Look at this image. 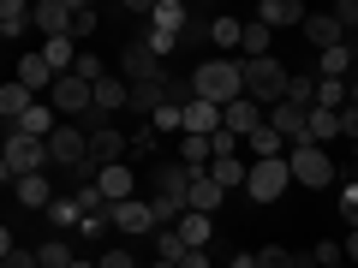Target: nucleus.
Instances as JSON below:
<instances>
[{"mask_svg":"<svg viewBox=\"0 0 358 268\" xmlns=\"http://www.w3.org/2000/svg\"><path fill=\"white\" fill-rule=\"evenodd\" d=\"M346 102H352V107H358V77H352V96H346Z\"/></svg>","mask_w":358,"mask_h":268,"instance_id":"4d7b16f0","label":"nucleus"},{"mask_svg":"<svg viewBox=\"0 0 358 268\" xmlns=\"http://www.w3.org/2000/svg\"><path fill=\"white\" fill-rule=\"evenodd\" d=\"M30 107H36V96H30V89L18 84V77H13L6 89H0V114H6V131H18V119H24Z\"/></svg>","mask_w":358,"mask_h":268,"instance_id":"a878e982","label":"nucleus"},{"mask_svg":"<svg viewBox=\"0 0 358 268\" xmlns=\"http://www.w3.org/2000/svg\"><path fill=\"white\" fill-rule=\"evenodd\" d=\"M0 268H42V256H36V251H18V244H13V251H0Z\"/></svg>","mask_w":358,"mask_h":268,"instance_id":"49530a36","label":"nucleus"},{"mask_svg":"<svg viewBox=\"0 0 358 268\" xmlns=\"http://www.w3.org/2000/svg\"><path fill=\"white\" fill-rule=\"evenodd\" d=\"M215 131H227L221 107L203 102V96H192V102H185V137H215Z\"/></svg>","mask_w":358,"mask_h":268,"instance_id":"f8f14e48","label":"nucleus"},{"mask_svg":"<svg viewBox=\"0 0 358 268\" xmlns=\"http://www.w3.org/2000/svg\"><path fill=\"white\" fill-rule=\"evenodd\" d=\"M13 197H18V209H54V197H60V191H54L48 173H30V179H18V185H13Z\"/></svg>","mask_w":358,"mask_h":268,"instance_id":"aec40b11","label":"nucleus"},{"mask_svg":"<svg viewBox=\"0 0 358 268\" xmlns=\"http://www.w3.org/2000/svg\"><path fill=\"white\" fill-rule=\"evenodd\" d=\"M155 137H162L155 126H138V131H131V155H150V149H155Z\"/></svg>","mask_w":358,"mask_h":268,"instance_id":"8fccbe9b","label":"nucleus"},{"mask_svg":"<svg viewBox=\"0 0 358 268\" xmlns=\"http://www.w3.org/2000/svg\"><path fill=\"white\" fill-rule=\"evenodd\" d=\"M310 72H317V77H341V84H346V77H358V48H352V42H341V48L317 54Z\"/></svg>","mask_w":358,"mask_h":268,"instance_id":"f3484780","label":"nucleus"},{"mask_svg":"<svg viewBox=\"0 0 358 268\" xmlns=\"http://www.w3.org/2000/svg\"><path fill=\"white\" fill-rule=\"evenodd\" d=\"M334 268H352V262H334Z\"/></svg>","mask_w":358,"mask_h":268,"instance_id":"052dcab7","label":"nucleus"},{"mask_svg":"<svg viewBox=\"0 0 358 268\" xmlns=\"http://www.w3.org/2000/svg\"><path fill=\"white\" fill-rule=\"evenodd\" d=\"M150 24L167 30V36H185V30H192V6H185V0H155V6H150Z\"/></svg>","mask_w":358,"mask_h":268,"instance_id":"412c9836","label":"nucleus"},{"mask_svg":"<svg viewBox=\"0 0 358 268\" xmlns=\"http://www.w3.org/2000/svg\"><path fill=\"white\" fill-rule=\"evenodd\" d=\"M334 137H341V107H310V143L329 149Z\"/></svg>","mask_w":358,"mask_h":268,"instance_id":"c756f323","label":"nucleus"},{"mask_svg":"<svg viewBox=\"0 0 358 268\" xmlns=\"http://www.w3.org/2000/svg\"><path fill=\"white\" fill-rule=\"evenodd\" d=\"M346 96H352V84H341V77H322L317 84V107H346Z\"/></svg>","mask_w":358,"mask_h":268,"instance_id":"58836bf2","label":"nucleus"},{"mask_svg":"<svg viewBox=\"0 0 358 268\" xmlns=\"http://www.w3.org/2000/svg\"><path fill=\"white\" fill-rule=\"evenodd\" d=\"M179 161L192 167V173H209L215 167V143L209 137H179Z\"/></svg>","mask_w":358,"mask_h":268,"instance_id":"c85d7f7f","label":"nucleus"},{"mask_svg":"<svg viewBox=\"0 0 358 268\" xmlns=\"http://www.w3.org/2000/svg\"><path fill=\"white\" fill-rule=\"evenodd\" d=\"M66 268H96V262H84V256H72V262H66Z\"/></svg>","mask_w":358,"mask_h":268,"instance_id":"6e6d98bb","label":"nucleus"},{"mask_svg":"<svg viewBox=\"0 0 358 268\" xmlns=\"http://www.w3.org/2000/svg\"><path fill=\"white\" fill-rule=\"evenodd\" d=\"M192 89L203 96V102H215V107L239 102V96H245V60H227V54L203 60V66L192 72Z\"/></svg>","mask_w":358,"mask_h":268,"instance_id":"f257e3e1","label":"nucleus"},{"mask_svg":"<svg viewBox=\"0 0 358 268\" xmlns=\"http://www.w3.org/2000/svg\"><path fill=\"white\" fill-rule=\"evenodd\" d=\"M268 42H275V30H268V24H257V18H245V42H239V48H245V60H268V54H275Z\"/></svg>","mask_w":358,"mask_h":268,"instance_id":"72a5a7b5","label":"nucleus"},{"mask_svg":"<svg viewBox=\"0 0 358 268\" xmlns=\"http://www.w3.org/2000/svg\"><path fill=\"white\" fill-rule=\"evenodd\" d=\"M162 102H167V77H155V84H131V114L150 119Z\"/></svg>","mask_w":358,"mask_h":268,"instance_id":"7c9ffc66","label":"nucleus"},{"mask_svg":"<svg viewBox=\"0 0 358 268\" xmlns=\"http://www.w3.org/2000/svg\"><path fill=\"white\" fill-rule=\"evenodd\" d=\"M245 149H251V161H281V155H287V137L263 119V126H257L251 137H245Z\"/></svg>","mask_w":358,"mask_h":268,"instance_id":"5701e85b","label":"nucleus"},{"mask_svg":"<svg viewBox=\"0 0 358 268\" xmlns=\"http://www.w3.org/2000/svg\"><path fill=\"white\" fill-rule=\"evenodd\" d=\"M287 167H293V179L305 185V191H329V185H334V155L322 149V143H299V149H287Z\"/></svg>","mask_w":358,"mask_h":268,"instance_id":"20e7f679","label":"nucleus"},{"mask_svg":"<svg viewBox=\"0 0 358 268\" xmlns=\"http://www.w3.org/2000/svg\"><path fill=\"white\" fill-rule=\"evenodd\" d=\"M179 239L192 244V251H209V244H215V215H197L192 209V215L179 221Z\"/></svg>","mask_w":358,"mask_h":268,"instance_id":"bb28decb","label":"nucleus"},{"mask_svg":"<svg viewBox=\"0 0 358 268\" xmlns=\"http://www.w3.org/2000/svg\"><path fill=\"white\" fill-rule=\"evenodd\" d=\"M334 18H341L346 30H358V0H334Z\"/></svg>","mask_w":358,"mask_h":268,"instance_id":"3c124183","label":"nucleus"},{"mask_svg":"<svg viewBox=\"0 0 358 268\" xmlns=\"http://www.w3.org/2000/svg\"><path fill=\"white\" fill-rule=\"evenodd\" d=\"M287 185H293V167H287V155H281V161H251L245 197H251V203H281Z\"/></svg>","mask_w":358,"mask_h":268,"instance_id":"39448f33","label":"nucleus"},{"mask_svg":"<svg viewBox=\"0 0 358 268\" xmlns=\"http://www.w3.org/2000/svg\"><path fill=\"white\" fill-rule=\"evenodd\" d=\"M150 268H173V262H150Z\"/></svg>","mask_w":358,"mask_h":268,"instance_id":"bf43d9fd","label":"nucleus"},{"mask_svg":"<svg viewBox=\"0 0 358 268\" xmlns=\"http://www.w3.org/2000/svg\"><path fill=\"white\" fill-rule=\"evenodd\" d=\"M257 24H268V30H305V6H299V0H257Z\"/></svg>","mask_w":358,"mask_h":268,"instance_id":"9d476101","label":"nucleus"},{"mask_svg":"<svg viewBox=\"0 0 358 268\" xmlns=\"http://www.w3.org/2000/svg\"><path fill=\"white\" fill-rule=\"evenodd\" d=\"M36 256H42V268H66V262H72V244H66V239H48Z\"/></svg>","mask_w":358,"mask_h":268,"instance_id":"a19ab883","label":"nucleus"},{"mask_svg":"<svg viewBox=\"0 0 358 268\" xmlns=\"http://www.w3.org/2000/svg\"><path fill=\"white\" fill-rule=\"evenodd\" d=\"M185 203H192L197 215H215V209L227 203V191L215 185V173H192V191H185Z\"/></svg>","mask_w":358,"mask_h":268,"instance_id":"4be33fe9","label":"nucleus"},{"mask_svg":"<svg viewBox=\"0 0 358 268\" xmlns=\"http://www.w3.org/2000/svg\"><path fill=\"white\" fill-rule=\"evenodd\" d=\"M299 268H317V262H310V256H299Z\"/></svg>","mask_w":358,"mask_h":268,"instance_id":"13d9d810","label":"nucleus"},{"mask_svg":"<svg viewBox=\"0 0 358 268\" xmlns=\"http://www.w3.org/2000/svg\"><path fill=\"white\" fill-rule=\"evenodd\" d=\"M42 60H48L54 72L66 77V72L78 66V42H72V36H54V42H42Z\"/></svg>","mask_w":358,"mask_h":268,"instance_id":"f704fd0d","label":"nucleus"},{"mask_svg":"<svg viewBox=\"0 0 358 268\" xmlns=\"http://www.w3.org/2000/svg\"><path fill=\"white\" fill-rule=\"evenodd\" d=\"M310 262H317V268H334V262H346V244H341V239H322L317 251H310Z\"/></svg>","mask_w":358,"mask_h":268,"instance_id":"79ce46f5","label":"nucleus"},{"mask_svg":"<svg viewBox=\"0 0 358 268\" xmlns=\"http://www.w3.org/2000/svg\"><path fill=\"white\" fill-rule=\"evenodd\" d=\"M96 24H102V13H96V6H84V0H72V42L96 36Z\"/></svg>","mask_w":358,"mask_h":268,"instance_id":"e433bc0d","label":"nucleus"},{"mask_svg":"<svg viewBox=\"0 0 358 268\" xmlns=\"http://www.w3.org/2000/svg\"><path fill=\"white\" fill-rule=\"evenodd\" d=\"M341 137H352V143H358V107H352V102L341 107Z\"/></svg>","mask_w":358,"mask_h":268,"instance_id":"603ef678","label":"nucleus"},{"mask_svg":"<svg viewBox=\"0 0 358 268\" xmlns=\"http://www.w3.org/2000/svg\"><path fill=\"white\" fill-rule=\"evenodd\" d=\"M120 107H131V84L120 72H108L102 84H96V119H108V114H120Z\"/></svg>","mask_w":358,"mask_h":268,"instance_id":"6ab92c4d","label":"nucleus"},{"mask_svg":"<svg viewBox=\"0 0 358 268\" xmlns=\"http://www.w3.org/2000/svg\"><path fill=\"white\" fill-rule=\"evenodd\" d=\"M30 24H36V6H30V0H0V36L6 42L24 36Z\"/></svg>","mask_w":358,"mask_h":268,"instance_id":"b1692460","label":"nucleus"},{"mask_svg":"<svg viewBox=\"0 0 358 268\" xmlns=\"http://www.w3.org/2000/svg\"><path fill=\"white\" fill-rule=\"evenodd\" d=\"M114 227L126 232V239H143V232H162V227H155V209L143 203V197H131V203H114Z\"/></svg>","mask_w":358,"mask_h":268,"instance_id":"9b49d317","label":"nucleus"},{"mask_svg":"<svg viewBox=\"0 0 358 268\" xmlns=\"http://www.w3.org/2000/svg\"><path fill=\"white\" fill-rule=\"evenodd\" d=\"M257 268H299V256L281 251V244H263V251H257Z\"/></svg>","mask_w":358,"mask_h":268,"instance_id":"ea45409f","label":"nucleus"},{"mask_svg":"<svg viewBox=\"0 0 358 268\" xmlns=\"http://www.w3.org/2000/svg\"><path fill=\"white\" fill-rule=\"evenodd\" d=\"M317 84H322L317 72H293V77H287V102L310 114V107H317Z\"/></svg>","mask_w":358,"mask_h":268,"instance_id":"2f4dec72","label":"nucleus"},{"mask_svg":"<svg viewBox=\"0 0 358 268\" xmlns=\"http://www.w3.org/2000/svg\"><path fill=\"white\" fill-rule=\"evenodd\" d=\"M108 227H114V209H108V215H84V227H78V232H84V239H102Z\"/></svg>","mask_w":358,"mask_h":268,"instance_id":"09e8293b","label":"nucleus"},{"mask_svg":"<svg viewBox=\"0 0 358 268\" xmlns=\"http://www.w3.org/2000/svg\"><path fill=\"white\" fill-rule=\"evenodd\" d=\"M54 114H96V84H84L78 72H66L54 84Z\"/></svg>","mask_w":358,"mask_h":268,"instance_id":"0eeeda50","label":"nucleus"},{"mask_svg":"<svg viewBox=\"0 0 358 268\" xmlns=\"http://www.w3.org/2000/svg\"><path fill=\"white\" fill-rule=\"evenodd\" d=\"M143 42H150V54H155V60H167V54H179V36H167V30H143Z\"/></svg>","mask_w":358,"mask_h":268,"instance_id":"37998d69","label":"nucleus"},{"mask_svg":"<svg viewBox=\"0 0 358 268\" xmlns=\"http://www.w3.org/2000/svg\"><path fill=\"white\" fill-rule=\"evenodd\" d=\"M120 77H126V84H155V77H167V72L150 54V42L138 36V42H126V54H120Z\"/></svg>","mask_w":358,"mask_h":268,"instance_id":"423d86ee","label":"nucleus"},{"mask_svg":"<svg viewBox=\"0 0 358 268\" xmlns=\"http://www.w3.org/2000/svg\"><path fill=\"white\" fill-rule=\"evenodd\" d=\"M185 256H192V244H185V239H179V227H162V232H155V262H185Z\"/></svg>","mask_w":358,"mask_h":268,"instance_id":"473e14b6","label":"nucleus"},{"mask_svg":"<svg viewBox=\"0 0 358 268\" xmlns=\"http://www.w3.org/2000/svg\"><path fill=\"white\" fill-rule=\"evenodd\" d=\"M96 268H138V256H131V244H114L108 256H96Z\"/></svg>","mask_w":358,"mask_h":268,"instance_id":"c03bdc74","label":"nucleus"},{"mask_svg":"<svg viewBox=\"0 0 358 268\" xmlns=\"http://www.w3.org/2000/svg\"><path fill=\"white\" fill-rule=\"evenodd\" d=\"M36 30L42 36H72V0H36Z\"/></svg>","mask_w":358,"mask_h":268,"instance_id":"a211bd4d","label":"nucleus"},{"mask_svg":"<svg viewBox=\"0 0 358 268\" xmlns=\"http://www.w3.org/2000/svg\"><path fill=\"white\" fill-rule=\"evenodd\" d=\"M227 268H257V251H245V256H233Z\"/></svg>","mask_w":358,"mask_h":268,"instance_id":"864d4df0","label":"nucleus"},{"mask_svg":"<svg viewBox=\"0 0 358 268\" xmlns=\"http://www.w3.org/2000/svg\"><path fill=\"white\" fill-rule=\"evenodd\" d=\"M341 215H346V227L358 232V179H346V191H341Z\"/></svg>","mask_w":358,"mask_h":268,"instance_id":"a18cd8bd","label":"nucleus"},{"mask_svg":"<svg viewBox=\"0 0 358 268\" xmlns=\"http://www.w3.org/2000/svg\"><path fill=\"white\" fill-rule=\"evenodd\" d=\"M48 215H54V227H84V209H78V197H54V209H48Z\"/></svg>","mask_w":358,"mask_h":268,"instance_id":"4c0bfd02","label":"nucleus"},{"mask_svg":"<svg viewBox=\"0 0 358 268\" xmlns=\"http://www.w3.org/2000/svg\"><path fill=\"white\" fill-rule=\"evenodd\" d=\"M192 191V167L185 161H162L155 167V197H185Z\"/></svg>","mask_w":358,"mask_h":268,"instance_id":"393cba45","label":"nucleus"},{"mask_svg":"<svg viewBox=\"0 0 358 268\" xmlns=\"http://www.w3.org/2000/svg\"><path fill=\"white\" fill-rule=\"evenodd\" d=\"M346 262L358 268V232H352V239H346Z\"/></svg>","mask_w":358,"mask_h":268,"instance_id":"5fc2aeb1","label":"nucleus"},{"mask_svg":"<svg viewBox=\"0 0 358 268\" xmlns=\"http://www.w3.org/2000/svg\"><path fill=\"white\" fill-rule=\"evenodd\" d=\"M203 42H209V18H192V30L179 36V48H203Z\"/></svg>","mask_w":358,"mask_h":268,"instance_id":"de8ad7c7","label":"nucleus"},{"mask_svg":"<svg viewBox=\"0 0 358 268\" xmlns=\"http://www.w3.org/2000/svg\"><path fill=\"white\" fill-rule=\"evenodd\" d=\"M18 131H24V137H42V143H48L54 131H60V119H54V102H36L24 119H18Z\"/></svg>","mask_w":358,"mask_h":268,"instance_id":"cd10ccee","label":"nucleus"},{"mask_svg":"<svg viewBox=\"0 0 358 268\" xmlns=\"http://www.w3.org/2000/svg\"><path fill=\"white\" fill-rule=\"evenodd\" d=\"M268 126L287 137V149L310 143V114H305V107H293V102H275V107H268Z\"/></svg>","mask_w":358,"mask_h":268,"instance_id":"1a4fd4ad","label":"nucleus"},{"mask_svg":"<svg viewBox=\"0 0 358 268\" xmlns=\"http://www.w3.org/2000/svg\"><path fill=\"white\" fill-rule=\"evenodd\" d=\"M30 173H48V143L42 137H24V131H6V161H0V179L18 185Z\"/></svg>","mask_w":358,"mask_h":268,"instance_id":"f03ea898","label":"nucleus"},{"mask_svg":"<svg viewBox=\"0 0 358 268\" xmlns=\"http://www.w3.org/2000/svg\"><path fill=\"white\" fill-rule=\"evenodd\" d=\"M305 42H310L317 54H329V48H341V42H346V24H341L334 13H310V18H305Z\"/></svg>","mask_w":358,"mask_h":268,"instance_id":"2eb2a0df","label":"nucleus"},{"mask_svg":"<svg viewBox=\"0 0 358 268\" xmlns=\"http://www.w3.org/2000/svg\"><path fill=\"white\" fill-rule=\"evenodd\" d=\"M96 185H102V197H108V203H131V197H138V173H131V161L102 167V173H96Z\"/></svg>","mask_w":358,"mask_h":268,"instance_id":"ddd939ff","label":"nucleus"},{"mask_svg":"<svg viewBox=\"0 0 358 268\" xmlns=\"http://www.w3.org/2000/svg\"><path fill=\"white\" fill-rule=\"evenodd\" d=\"M18 84H24L30 96H42V89L54 96V84H60V72H54V66L42 60V48H36V54H24V60H18Z\"/></svg>","mask_w":358,"mask_h":268,"instance_id":"dca6fc26","label":"nucleus"},{"mask_svg":"<svg viewBox=\"0 0 358 268\" xmlns=\"http://www.w3.org/2000/svg\"><path fill=\"white\" fill-rule=\"evenodd\" d=\"M221 119H227V131H233V137H251V131L268 119V107H263V102H251V96H239V102H227V107H221Z\"/></svg>","mask_w":358,"mask_h":268,"instance_id":"4468645a","label":"nucleus"},{"mask_svg":"<svg viewBox=\"0 0 358 268\" xmlns=\"http://www.w3.org/2000/svg\"><path fill=\"white\" fill-rule=\"evenodd\" d=\"M209 42H215L221 54L239 48V42H245V18H209Z\"/></svg>","mask_w":358,"mask_h":268,"instance_id":"c9c22d12","label":"nucleus"},{"mask_svg":"<svg viewBox=\"0 0 358 268\" xmlns=\"http://www.w3.org/2000/svg\"><path fill=\"white\" fill-rule=\"evenodd\" d=\"M126 155H131V137L96 119V131H90V161H96V167H114V161H126Z\"/></svg>","mask_w":358,"mask_h":268,"instance_id":"6e6552de","label":"nucleus"},{"mask_svg":"<svg viewBox=\"0 0 358 268\" xmlns=\"http://www.w3.org/2000/svg\"><path fill=\"white\" fill-rule=\"evenodd\" d=\"M287 66L268 54V60H245V96L251 102H263V107H275V102H287Z\"/></svg>","mask_w":358,"mask_h":268,"instance_id":"7ed1b4c3","label":"nucleus"}]
</instances>
